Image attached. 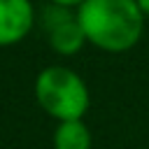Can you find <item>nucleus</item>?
I'll return each mask as SVG.
<instances>
[{"mask_svg": "<svg viewBox=\"0 0 149 149\" xmlns=\"http://www.w3.org/2000/svg\"><path fill=\"white\" fill-rule=\"evenodd\" d=\"M74 16L86 42L112 54L135 47L144 23V14L135 0H84Z\"/></svg>", "mask_w": 149, "mask_h": 149, "instance_id": "1", "label": "nucleus"}, {"mask_svg": "<svg viewBox=\"0 0 149 149\" xmlns=\"http://www.w3.org/2000/svg\"><path fill=\"white\" fill-rule=\"evenodd\" d=\"M35 98L40 107L58 121L81 119L88 109V88L84 79L61 65L44 68L35 79Z\"/></svg>", "mask_w": 149, "mask_h": 149, "instance_id": "2", "label": "nucleus"}, {"mask_svg": "<svg viewBox=\"0 0 149 149\" xmlns=\"http://www.w3.org/2000/svg\"><path fill=\"white\" fill-rule=\"evenodd\" d=\"M44 26H47V33H49L51 49L56 54H63V56L77 54L81 49V44L86 42V35H84L77 16H72L68 12V7H58V5L47 7Z\"/></svg>", "mask_w": 149, "mask_h": 149, "instance_id": "3", "label": "nucleus"}, {"mask_svg": "<svg viewBox=\"0 0 149 149\" xmlns=\"http://www.w3.org/2000/svg\"><path fill=\"white\" fill-rule=\"evenodd\" d=\"M35 12L30 0H0V47L16 44L33 28Z\"/></svg>", "mask_w": 149, "mask_h": 149, "instance_id": "4", "label": "nucleus"}, {"mask_svg": "<svg viewBox=\"0 0 149 149\" xmlns=\"http://www.w3.org/2000/svg\"><path fill=\"white\" fill-rule=\"evenodd\" d=\"M54 149H91V130L81 119L61 121L54 130Z\"/></svg>", "mask_w": 149, "mask_h": 149, "instance_id": "5", "label": "nucleus"}, {"mask_svg": "<svg viewBox=\"0 0 149 149\" xmlns=\"http://www.w3.org/2000/svg\"><path fill=\"white\" fill-rule=\"evenodd\" d=\"M54 5H58V7H79L84 0H51Z\"/></svg>", "mask_w": 149, "mask_h": 149, "instance_id": "6", "label": "nucleus"}, {"mask_svg": "<svg viewBox=\"0 0 149 149\" xmlns=\"http://www.w3.org/2000/svg\"><path fill=\"white\" fill-rule=\"evenodd\" d=\"M137 2V7H140V12L144 14V16H149V0H135Z\"/></svg>", "mask_w": 149, "mask_h": 149, "instance_id": "7", "label": "nucleus"}]
</instances>
